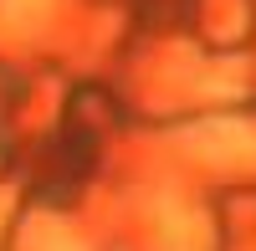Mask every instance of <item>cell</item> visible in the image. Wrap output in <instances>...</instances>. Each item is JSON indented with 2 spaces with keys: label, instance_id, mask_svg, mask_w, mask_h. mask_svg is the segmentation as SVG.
Here are the masks:
<instances>
[{
  "label": "cell",
  "instance_id": "6da1fadb",
  "mask_svg": "<svg viewBox=\"0 0 256 251\" xmlns=\"http://www.w3.org/2000/svg\"><path fill=\"white\" fill-rule=\"evenodd\" d=\"M210 134L220 138V144H205L216 159H251V154H256V128H251V123L220 118V123H210Z\"/></svg>",
  "mask_w": 256,
  "mask_h": 251
}]
</instances>
